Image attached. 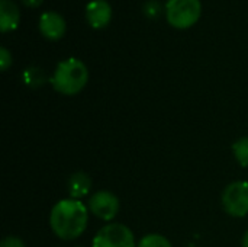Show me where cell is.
<instances>
[{"label": "cell", "instance_id": "6da1fadb", "mask_svg": "<svg viewBox=\"0 0 248 247\" xmlns=\"http://www.w3.org/2000/svg\"><path fill=\"white\" fill-rule=\"evenodd\" d=\"M89 221V210L78 199H62L54 205L49 215V224L54 234L61 240H74L80 237Z\"/></svg>", "mask_w": 248, "mask_h": 247}, {"label": "cell", "instance_id": "7a4b0ae2", "mask_svg": "<svg viewBox=\"0 0 248 247\" xmlns=\"http://www.w3.org/2000/svg\"><path fill=\"white\" fill-rule=\"evenodd\" d=\"M87 80H89L87 67L78 58H67L58 63L51 77V83L54 89L58 93L67 96H73L81 92Z\"/></svg>", "mask_w": 248, "mask_h": 247}, {"label": "cell", "instance_id": "3957f363", "mask_svg": "<svg viewBox=\"0 0 248 247\" xmlns=\"http://www.w3.org/2000/svg\"><path fill=\"white\" fill-rule=\"evenodd\" d=\"M201 0H167L166 16L174 28H189L198 22L201 16Z\"/></svg>", "mask_w": 248, "mask_h": 247}, {"label": "cell", "instance_id": "277c9868", "mask_svg": "<svg viewBox=\"0 0 248 247\" xmlns=\"http://www.w3.org/2000/svg\"><path fill=\"white\" fill-rule=\"evenodd\" d=\"M93 247H135V237L126 226L110 223L96 233Z\"/></svg>", "mask_w": 248, "mask_h": 247}, {"label": "cell", "instance_id": "5b68a950", "mask_svg": "<svg viewBox=\"0 0 248 247\" xmlns=\"http://www.w3.org/2000/svg\"><path fill=\"white\" fill-rule=\"evenodd\" d=\"M222 207L227 214L232 217H246L248 214V182H232L230 183L221 198Z\"/></svg>", "mask_w": 248, "mask_h": 247}, {"label": "cell", "instance_id": "8992f818", "mask_svg": "<svg viewBox=\"0 0 248 247\" xmlns=\"http://www.w3.org/2000/svg\"><path fill=\"white\" fill-rule=\"evenodd\" d=\"M89 211L99 220L112 221L119 211V199L109 191H99L89 199Z\"/></svg>", "mask_w": 248, "mask_h": 247}, {"label": "cell", "instance_id": "52a82bcc", "mask_svg": "<svg viewBox=\"0 0 248 247\" xmlns=\"http://www.w3.org/2000/svg\"><path fill=\"white\" fill-rule=\"evenodd\" d=\"M112 7L106 0H92L86 6V19L93 28H103L110 22Z\"/></svg>", "mask_w": 248, "mask_h": 247}, {"label": "cell", "instance_id": "ba28073f", "mask_svg": "<svg viewBox=\"0 0 248 247\" xmlns=\"http://www.w3.org/2000/svg\"><path fill=\"white\" fill-rule=\"evenodd\" d=\"M65 20L57 12H45L39 17V31L48 39H60L65 32Z\"/></svg>", "mask_w": 248, "mask_h": 247}, {"label": "cell", "instance_id": "9c48e42d", "mask_svg": "<svg viewBox=\"0 0 248 247\" xmlns=\"http://www.w3.org/2000/svg\"><path fill=\"white\" fill-rule=\"evenodd\" d=\"M20 20V12L13 0H0V29L1 32L15 31Z\"/></svg>", "mask_w": 248, "mask_h": 247}, {"label": "cell", "instance_id": "30bf717a", "mask_svg": "<svg viewBox=\"0 0 248 247\" xmlns=\"http://www.w3.org/2000/svg\"><path fill=\"white\" fill-rule=\"evenodd\" d=\"M92 188V179L84 172H77L68 179V194L73 199L84 198Z\"/></svg>", "mask_w": 248, "mask_h": 247}, {"label": "cell", "instance_id": "8fae6325", "mask_svg": "<svg viewBox=\"0 0 248 247\" xmlns=\"http://www.w3.org/2000/svg\"><path fill=\"white\" fill-rule=\"evenodd\" d=\"M22 79H23V82H25L29 87H39V86H42V84L46 82V76H45V73L42 71V68L35 67V66L28 67V68L23 71Z\"/></svg>", "mask_w": 248, "mask_h": 247}, {"label": "cell", "instance_id": "7c38bea8", "mask_svg": "<svg viewBox=\"0 0 248 247\" xmlns=\"http://www.w3.org/2000/svg\"><path fill=\"white\" fill-rule=\"evenodd\" d=\"M232 151L237 162L243 166L248 167V137H243L232 144Z\"/></svg>", "mask_w": 248, "mask_h": 247}, {"label": "cell", "instance_id": "4fadbf2b", "mask_svg": "<svg viewBox=\"0 0 248 247\" xmlns=\"http://www.w3.org/2000/svg\"><path fill=\"white\" fill-rule=\"evenodd\" d=\"M137 247H173L171 243L161 234H147L144 236Z\"/></svg>", "mask_w": 248, "mask_h": 247}, {"label": "cell", "instance_id": "5bb4252c", "mask_svg": "<svg viewBox=\"0 0 248 247\" xmlns=\"http://www.w3.org/2000/svg\"><path fill=\"white\" fill-rule=\"evenodd\" d=\"M142 10H144V13H145L147 17H150V19H158L160 15H161V12H163V6H161V3L158 0H148L144 4Z\"/></svg>", "mask_w": 248, "mask_h": 247}, {"label": "cell", "instance_id": "9a60e30c", "mask_svg": "<svg viewBox=\"0 0 248 247\" xmlns=\"http://www.w3.org/2000/svg\"><path fill=\"white\" fill-rule=\"evenodd\" d=\"M10 66H12V54L9 52L7 48L1 47L0 48V68L6 71Z\"/></svg>", "mask_w": 248, "mask_h": 247}, {"label": "cell", "instance_id": "2e32d148", "mask_svg": "<svg viewBox=\"0 0 248 247\" xmlns=\"http://www.w3.org/2000/svg\"><path fill=\"white\" fill-rule=\"evenodd\" d=\"M0 247H26V246H25V243H23L20 239L9 236V237L3 239V242H1V246Z\"/></svg>", "mask_w": 248, "mask_h": 247}, {"label": "cell", "instance_id": "e0dca14e", "mask_svg": "<svg viewBox=\"0 0 248 247\" xmlns=\"http://www.w3.org/2000/svg\"><path fill=\"white\" fill-rule=\"evenodd\" d=\"M22 1H23V4L28 6V7H38L44 0H22Z\"/></svg>", "mask_w": 248, "mask_h": 247}, {"label": "cell", "instance_id": "ac0fdd59", "mask_svg": "<svg viewBox=\"0 0 248 247\" xmlns=\"http://www.w3.org/2000/svg\"><path fill=\"white\" fill-rule=\"evenodd\" d=\"M241 246H243V247H248V230H247V233L244 234V237H243Z\"/></svg>", "mask_w": 248, "mask_h": 247}]
</instances>
